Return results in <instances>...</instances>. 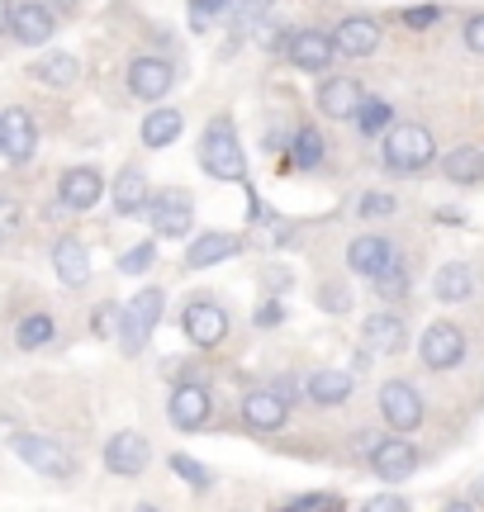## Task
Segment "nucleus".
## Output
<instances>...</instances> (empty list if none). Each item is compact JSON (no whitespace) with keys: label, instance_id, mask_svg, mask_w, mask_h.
<instances>
[{"label":"nucleus","instance_id":"34","mask_svg":"<svg viewBox=\"0 0 484 512\" xmlns=\"http://www.w3.org/2000/svg\"><path fill=\"white\" fill-rule=\"evenodd\" d=\"M171 475H176V479H186V484L195 489V494H205V489H214V475H209V470L200 465V460H190L186 451H176V456H171Z\"/></svg>","mask_w":484,"mask_h":512},{"label":"nucleus","instance_id":"45","mask_svg":"<svg viewBox=\"0 0 484 512\" xmlns=\"http://www.w3.org/2000/svg\"><path fill=\"white\" fill-rule=\"evenodd\" d=\"M119 313H124V309H114V304H100V309H95V332L105 337V332L119 323Z\"/></svg>","mask_w":484,"mask_h":512},{"label":"nucleus","instance_id":"2","mask_svg":"<svg viewBox=\"0 0 484 512\" xmlns=\"http://www.w3.org/2000/svg\"><path fill=\"white\" fill-rule=\"evenodd\" d=\"M380 157L390 171L399 176H418V171H428L432 157H437V143H432V133L423 124H390L385 128V147H380Z\"/></svg>","mask_w":484,"mask_h":512},{"label":"nucleus","instance_id":"4","mask_svg":"<svg viewBox=\"0 0 484 512\" xmlns=\"http://www.w3.org/2000/svg\"><path fill=\"white\" fill-rule=\"evenodd\" d=\"M15 456L34 470V475H48V479H67L76 470V460H72V451L62 446V441H53V437H43V432H19L15 441Z\"/></svg>","mask_w":484,"mask_h":512},{"label":"nucleus","instance_id":"5","mask_svg":"<svg viewBox=\"0 0 484 512\" xmlns=\"http://www.w3.org/2000/svg\"><path fill=\"white\" fill-rule=\"evenodd\" d=\"M423 394L413 389L409 380H385L380 384V418L390 432H413L418 422H423Z\"/></svg>","mask_w":484,"mask_h":512},{"label":"nucleus","instance_id":"25","mask_svg":"<svg viewBox=\"0 0 484 512\" xmlns=\"http://www.w3.org/2000/svg\"><path fill=\"white\" fill-rule=\"evenodd\" d=\"M470 294H475V275H470L466 261H447L442 271L432 275V299H442V304H466Z\"/></svg>","mask_w":484,"mask_h":512},{"label":"nucleus","instance_id":"36","mask_svg":"<svg viewBox=\"0 0 484 512\" xmlns=\"http://www.w3.org/2000/svg\"><path fill=\"white\" fill-rule=\"evenodd\" d=\"M152 261H157V242H133L129 252L119 256V271L124 275H148Z\"/></svg>","mask_w":484,"mask_h":512},{"label":"nucleus","instance_id":"8","mask_svg":"<svg viewBox=\"0 0 484 512\" xmlns=\"http://www.w3.org/2000/svg\"><path fill=\"white\" fill-rule=\"evenodd\" d=\"M418 446H413L404 432H394V437H385V441H375L371 446V470L385 484H404V479H413V470H418Z\"/></svg>","mask_w":484,"mask_h":512},{"label":"nucleus","instance_id":"14","mask_svg":"<svg viewBox=\"0 0 484 512\" xmlns=\"http://www.w3.org/2000/svg\"><path fill=\"white\" fill-rule=\"evenodd\" d=\"M38 152V128L24 110H0V157L24 166Z\"/></svg>","mask_w":484,"mask_h":512},{"label":"nucleus","instance_id":"29","mask_svg":"<svg viewBox=\"0 0 484 512\" xmlns=\"http://www.w3.org/2000/svg\"><path fill=\"white\" fill-rule=\"evenodd\" d=\"M76 76H81V62H76L72 53H43L34 62V81L53 86V91H67V86H76Z\"/></svg>","mask_w":484,"mask_h":512},{"label":"nucleus","instance_id":"43","mask_svg":"<svg viewBox=\"0 0 484 512\" xmlns=\"http://www.w3.org/2000/svg\"><path fill=\"white\" fill-rule=\"evenodd\" d=\"M466 48L484 57V15H470L466 19Z\"/></svg>","mask_w":484,"mask_h":512},{"label":"nucleus","instance_id":"15","mask_svg":"<svg viewBox=\"0 0 484 512\" xmlns=\"http://www.w3.org/2000/svg\"><path fill=\"white\" fill-rule=\"evenodd\" d=\"M242 422H247L252 432H280V427L290 422V399H285L280 389H252V394L242 399Z\"/></svg>","mask_w":484,"mask_h":512},{"label":"nucleus","instance_id":"17","mask_svg":"<svg viewBox=\"0 0 484 512\" xmlns=\"http://www.w3.org/2000/svg\"><path fill=\"white\" fill-rule=\"evenodd\" d=\"M105 195V176L95 171V166H72V171H62V185H57V200L76 209V214H86L95 209Z\"/></svg>","mask_w":484,"mask_h":512},{"label":"nucleus","instance_id":"18","mask_svg":"<svg viewBox=\"0 0 484 512\" xmlns=\"http://www.w3.org/2000/svg\"><path fill=\"white\" fill-rule=\"evenodd\" d=\"M361 337H366V347L380 351V356H399V351L409 347V323H404L399 313L380 309L361 323Z\"/></svg>","mask_w":484,"mask_h":512},{"label":"nucleus","instance_id":"27","mask_svg":"<svg viewBox=\"0 0 484 512\" xmlns=\"http://www.w3.org/2000/svg\"><path fill=\"white\" fill-rule=\"evenodd\" d=\"M352 375L347 370H314L309 375V384H304V394L314 403H323V408H333V403H347L352 399Z\"/></svg>","mask_w":484,"mask_h":512},{"label":"nucleus","instance_id":"19","mask_svg":"<svg viewBox=\"0 0 484 512\" xmlns=\"http://www.w3.org/2000/svg\"><path fill=\"white\" fill-rule=\"evenodd\" d=\"M380 48V24L371 15H347L333 34V53L342 57H371Z\"/></svg>","mask_w":484,"mask_h":512},{"label":"nucleus","instance_id":"10","mask_svg":"<svg viewBox=\"0 0 484 512\" xmlns=\"http://www.w3.org/2000/svg\"><path fill=\"white\" fill-rule=\"evenodd\" d=\"M209 413H214V399H209L205 384H176L171 389V403H167V418L176 432H205L209 427Z\"/></svg>","mask_w":484,"mask_h":512},{"label":"nucleus","instance_id":"24","mask_svg":"<svg viewBox=\"0 0 484 512\" xmlns=\"http://www.w3.org/2000/svg\"><path fill=\"white\" fill-rule=\"evenodd\" d=\"M148 176L138 171V166H124L119 176H114L110 185V204L119 209V214H143V204H148Z\"/></svg>","mask_w":484,"mask_h":512},{"label":"nucleus","instance_id":"3","mask_svg":"<svg viewBox=\"0 0 484 512\" xmlns=\"http://www.w3.org/2000/svg\"><path fill=\"white\" fill-rule=\"evenodd\" d=\"M162 309H167V294L157 290V285L138 290L129 304H124V313H119V347H124V356H143L148 337L157 332V323H162Z\"/></svg>","mask_w":484,"mask_h":512},{"label":"nucleus","instance_id":"38","mask_svg":"<svg viewBox=\"0 0 484 512\" xmlns=\"http://www.w3.org/2000/svg\"><path fill=\"white\" fill-rule=\"evenodd\" d=\"M285 508L290 512H342L347 503H342V494H295V498H285Z\"/></svg>","mask_w":484,"mask_h":512},{"label":"nucleus","instance_id":"33","mask_svg":"<svg viewBox=\"0 0 484 512\" xmlns=\"http://www.w3.org/2000/svg\"><path fill=\"white\" fill-rule=\"evenodd\" d=\"M266 10H271V0H228L224 19L233 34H247V29H257L261 19H266Z\"/></svg>","mask_w":484,"mask_h":512},{"label":"nucleus","instance_id":"1","mask_svg":"<svg viewBox=\"0 0 484 512\" xmlns=\"http://www.w3.org/2000/svg\"><path fill=\"white\" fill-rule=\"evenodd\" d=\"M200 166H205L214 181H242L247 176V152L238 143V124L219 114L205 124V138H200Z\"/></svg>","mask_w":484,"mask_h":512},{"label":"nucleus","instance_id":"7","mask_svg":"<svg viewBox=\"0 0 484 512\" xmlns=\"http://www.w3.org/2000/svg\"><path fill=\"white\" fill-rule=\"evenodd\" d=\"M181 337H186L190 347H219L228 337V313L214 304V299H195V304H186V313H181Z\"/></svg>","mask_w":484,"mask_h":512},{"label":"nucleus","instance_id":"9","mask_svg":"<svg viewBox=\"0 0 484 512\" xmlns=\"http://www.w3.org/2000/svg\"><path fill=\"white\" fill-rule=\"evenodd\" d=\"M418 356L428 370H456L466 361V332L456 323H432L423 337H418Z\"/></svg>","mask_w":484,"mask_h":512},{"label":"nucleus","instance_id":"11","mask_svg":"<svg viewBox=\"0 0 484 512\" xmlns=\"http://www.w3.org/2000/svg\"><path fill=\"white\" fill-rule=\"evenodd\" d=\"M10 34H15L24 48H43V43L57 34L53 5H43V0H15V5H10Z\"/></svg>","mask_w":484,"mask_h":512},{"label":"nucleus","instance_id":"26","mask_svg":"<svg viewBox=\"0 0 484 512\" xmlns=\"http://www.w3.org/2000/svg\"><path fill=\"white\" fill-rule=\"evenodd\" d=\"M181 133H186V114L171 110V105H157L143 119V147H171Z\"/></svg>","mask_w":484,"mask_h":512},{"label":"nucleus","instance_id":"44","mask_svg":"<svg viewBox=\"0 0 484 512\" xmlns=\"http://www.w3.org/2000/svg\"><path fill=\"white\" fill-rule=\"evenodd\" d=\"M366 508H371V512H404V508H409V498H399V494H375Z\"/></svg>","mask_w":484,"mask_h":512},{"label":"nucleus","instance_id":"16","mask_svg":"<svg viewBox=\"0 0 484 512\" xmlns=\"http://www.w3.org/2000/svg\"><path fill=\"white\" fill-rule=\"evenodd\" d=\"M285 57L295 62L299 72H328L333 67V34H323V29L290 34L285 38Z\"/></svg>","mask_w":484,"mask_h":512},{"label":"nucleus","instance_id":"31","mask_svg":"<svg viewBox=\"0 0 484 512\" xmlns=\"http://www.w3.org/2000/svg\"><path fill=\"white\" fill-rule=\"evenodd\" d=\"M53 337H57V323L48 313H29V318H19V328H15L19 351H43Z\"/></svg>","mask_w":484,"mask_h":512},{"label":"nucleus","instance_id":"28","mask_svg":"<svg viewBox=\"0 0 484 512\" xmlns=\"http://www.w3.org/2000/svg\"><path fill=\"white\" fill-rule=\"evenodd\" d=\"M451 185H480L484 181V147H451L447 162H442Z\"/></svg>","mask_w":484,"mask_h":512},{"label":"nucleus","instance_id":"6","mask_svg":"<svg viewBox=\"0 0 484 512\" xmlns=\"http://www.w3.org/2000/svg\"><path fill=\"white\" fill-rule=\"evenodd\" d=\"M143 214H148V228L157 233V238H186L190 223H195L190 200L181 195V190H157V195H148Z\"/></svg>","mask_w":484,"mask_h":512},{"label":"nucleus","instance_id":"32","mask_svg":"<svg viewBox=\"0 0 484 512\" xmlns=\"http://www.w3.org/2000/svg\"><path fill=\"white\" fill-rule=\"evenodd\" d=\"M352 119H356V128H361L366 138H375V133H385V128L394 124V105L390 100H361Z\"/></svg>","mask_w":484,"mask_h":512},{"label":"nucleus","instance_id":"49","mask_svg":"<svg viewBox=\"0 0 484 512\" xmlns=\"http://www.w3.org/2000/svg\"><path fill=\"white\" fill-rule=\"evenodd\" d=\"M76 5H81V0H62V10H76Z\"/></svg>","mask_w":484,"mask_h":512},{"label":"nucleus","instance_id":"35","mask_svg":"<svg viewBox=\"0 0 484 512\" xmlns=\"http://www.w3.org/2000/svg\"><path fill=\"white\" fill-rule=\"evenodd\" d=\"M371 285H375V294H380V299H404V294H409V271H404V261L394 256V261L375 275Z\"/></svg>","mask_w":484,"mask_h":512},{"label":"nucleus","instance_id":"39","mask_svg":"<svg viewBox=\"0 0 484 512\" xmlns=\"http://www.w3.org/2000/svg\"><path fill=\"white\" fill-rule=\"evenodd\" d=\"M361 219H385V214H394L399 204H394V195H361Z\"/></svg>","mask_w":484,"mask_h":512},{"label":"nucleus","instance_id":"40","mask_svg":"<svg viewBox=\"0 0 484 512\" xmlns=\"http://www.w3.org/2000/svg\"><path fill=\"white\" fill-rule=\"evenodd\" d=\"M19 219H24V214H19V204L0 195V242L15 238V233H19Z\"/></svg>","mask_w":484,"mask_h":512},{"label":"nucleus","instance_id":"37","mask_svg":"<svg viewBox=\"0 0 484 512\" xmlns=\"http://www.w3.org/2000/svg\"><path fill=\"white\" fill-rule=\"evenodd\" d=\"M224 10H228V0H190V29L209 34L214 19H224Z\"/></svg>","mask_w":484,"mask_h":512},{"label":"nucleus","instance_id":"21","mask_svg":"<svg viewBox=\"0 0 484 512\" xmlns=\"http://www.w3.org/2000/svg\"><path fill=\"white\" fill-rule=\"evenodd\" d=\"M361 100H366V91H361V81H352V76H328L318 86V110L328 114V119H352Z\"/></svg>","mask_w":484,"mask_h":512},{"label":"nucleus","instance_id":"22","mask_svg":"<svg viewBox=\"0 0 484 512\" xmlns=\"http://www.w3.org/2000/svg\"><path fill=\"white\" fill-rule=\"evenodd\" d=\"M53 271H57V280H62L67 290H81V285L91 280V252H86V242L57 238V247H53Z\"/></svg>","mask_w":484,"mask_h":512},{"label":"nucleus","instance_id":"47","mask_svg":"<svg viewBox=\"0 0 484 512\" xmlns=\"http://www.w3.org/2000/svg\"><path fill=\"white\" fill-rule=\"evenodd\" d=\"M276 318H280L276 304H266V309H257V323H276Z\"/></svg>","mask_w":484,"mask_h":512},{"label":"nucleus","instance_id":"12","mask_svg":"<svg viewBox=\"0 0 484 512\" xmlns=\"http://www.w3.org/2000/svg\"><path fill=\"white\" fill-rule=\"evenodd\" d=\"M171 86H176V67H171L167 57H133L129 62V91L138 100L157 105V100H167Z\"/></svg>","mask_w":484,"mask_h":512},{"label":"nucleus","instance_id":"20","mask_svg":"<svg viewBox=\"0 0 484 512\" xmlns=\"http://www.w3.org/2000/svg\"><path fill=\"white\" fill-rule=\"evenodd\" d=\"M394 242L380 238V233H361V238H352V247H347V266H352L356 275H366V280H375V275L385 271L394 261Z\"/></svg>","mask_w":484,"mask_h":512},{"label":"nucleus","instance_id":"42","mask_svg":"<svg viewBox=\"0 0 484 512\" xmlns=\"http://www.w3.org/2000/svg\"><path fill=\"white\" fill-rule=\"evenodd\" d=\"M437 19H442L437 5H413V10H404V24H409V29H432Z\"/></svg>","mask_w":484,"mask_h":512},{"label":"nucleus","instance_id":"23","mask_svg":"<svg viewBox=\"0 0 484 512\" xmlns=\"http://www.w3.org/2000/svg\"><path fill=\"white\" fill-rule=\"evenodd\" d=\"M238 247H242L238 233H200L186 247V266L190 271H209V266H219L228 256H238Z\"/></svg>","mask_w":484,"mask_h":512},{"label":"nucleus","instance_id":"46","mask_svg":"<svg viewBox=\"0 0 484 512\" xmlns=\"http://www.w3.org/2000/svg\"><path fill=\"white\" fill-rule=\"evenodd\" d=\"M285 29H261V43H266V48H280V43H285Z\"/></svg>","mask_w":484,"mask_h":512},{"label":"nucleus","instance_id":"41","mask_svg":"<svg viewBox=\"0 0 484 512\" xmlns=\"http://www.w3.org/2000/svg\"><path fill=\"white\" fill-rule=\"evenodd\" d=\"M318 304H323L328 313H347V309H352V294L342 290V285H323V294H318Z\"/></svg>","mask_w":484,"mask_h":512},{"label":"nucleus","instance_id":"30","mask_svg":"<svg viewBox=\"0 0 484 512\" xmlns=\"http://www.w3.org/2000/svg\"><path fill=\"white\" fill-rule=\"evenodd\" d=\"M323 152H328V143H323L318 128H299L295 138H290V166L295 171H314L323 162Z\"/></svg>","mask_w":484,"mask_h":512},{"label":"nucleus","instance_id":"48","mask_svg":"<svg viewBox=\"0 0 484 512\" xmlns=\"http://www.w3.org/2000/svg\"><path fill=\"white\" fill-rule=\"evenodd\" d=\"M0 34H10V0H0Z\"/></svg>","mask_w":484,"mask_h":512},{"label":"nucleus","instance_id":"13","mask_svg":"<svg viewBox=\"0 0 484 512\" xmlns=\"http://www.w3.org/2000/svg\"><path fill=\"white\" fill-rule=\"evenodd\" d=\"M148 460H152V446H148V437H138V432H114V437L105 441V470L119 479L143 475Z\"/></svg>","mask_w":484,"mask_h":512}]
</instances>
